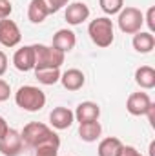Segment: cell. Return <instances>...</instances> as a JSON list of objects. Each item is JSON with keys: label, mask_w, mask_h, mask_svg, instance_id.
<instances>
[{"label": "cell", "mask_w": 155, "mask_h": 156, "mask_svg": "<svg viewBox=\"0 0 155 156\" xmlns=\"http://www.w3.org/2000/svg\"><path fill=\"white\" fill-rule=\"evenodd\" d=\"M20 136H22L24 145H28L31 149L44 145V144L60 147V136L42 122H29L28 125H24V131L20 133Z\"/></svg>", "instance_id": "1"}, {"label": "cell", "mask_w": 155, "mask_h": 156, "mask_svg": "<svg viewBox=\"0 0 155 156\" xmlns=\"http://www.w3.org/2000/svg\"><path fill=\"white\" fill-rule=\"evenodd\" d=\"M15 104L28 113H37L46 105V93L35 85H22L15 93Z\"/></svg>", "instance_id": "2"}, {"label": "cell", "mask_w": 155, "mask_h": 156, "mask_svg": "<svg viewBox=\"0 0 155 156\" xmlns=\"http://www.w3.org/2000/svg\"><path fill=\"white\" fill-rule=\"evenodd\" d=\"M88 35L91 42L97 45V47H110L115 40V33H113V22L108 18V16H100V18H95L89 22L88 26Z\"/></svg>", "instance_id": "3"}, {"label": "cell", "mask_w": 155, "mask_h": 156, "mask_svg": "<svg viewBox=\"0 0 155 156\" xmlns=\"http://www.w3.org/2000/svg\"><path fill=\"white\" fill-rule=\"evenodd\" d=\"M33 51H35V69H42V67L60 69V66L64 64V58H66V55L62 51L55 49L53 45L33 44Z\"/></svg>", "instance_id": "4"}, {"label": "cell", "mask_w": 155, "mask_h": 156, "mask_svg": "<svg viewBox=\"0 0 155 156\" xmlns=\"http://www.w3.org/2000/svg\"><path fill=\"white\" fill-rule=\"evenodd\" d=\"M117 24H119V29L126 35H135L141 31V27L144 26V15L141 9L133 7V5H128V7H122L119 11V18H117Z\"/></svg>", "instance_id": "5"}, {"label": "cell", "mask_w": 155, "mask_h": 156, "mask_svg": "<svg viewBox=\"0 0 155 156\" xmlns=\"http://www.w3.org/2000/svg\"><path fill=\"white\" fill-rule=\"evenodd\" d=\"M24 151V142L18 131L7 129V133L0 138V153L4 156H20Z\"/></svg>", "instance_id": "6"}, {"label": "cell", "mask_w": 155, "mask_h": 156, "mask_svg": "<svg viewBox=\"0 0 155 156\" xmlns=\"http://www.w3.org/2000/svg\"><path fill=\"white\" fill-rule=\"evenodd\" d=\"M20 40H22L20 27L9 18H2L0 20V44L4 47H15L20 44Z\"/></svg>", "instance_id": "7"}, {"label": "cell", "mask_w": 155, "mask_h": 156, "mask_svg": "<svg viewBox=\"0 0 155 156\" xmlns=\"http://www.w3.org/2000/svg\"><path fill=\"white\" fill-rule=\"evenodd\" d=\"M152 105V98L148 93H131L126 100V109L131 116H144L148 107Z\"/></svg>", "instance_id": "8"}, {"label": "cell", "mask_w": 155, "mask_h": 156, "mask_svg": "<svg viewBox=\"0 0 155 156\" xmlns=\"http://www.w3.org/2000/svg\"><path fill=\"white\" fill-rule=\"evenodd\" d=\"M13 66L20 73H29L35 69V51L33 45H24L15 51L13 55Z\"/></svg>", "instance_id": "9"}, {"label": "cell", "mask_w": 155, "mask_h": 156, "mask_svg": "<svg viewBox=\"0 0 155 156\" xmlns=\"http://www.w3.org/2000/svg\"><path fill=\"white\" fill-rule=\"evenodd\" d=\"M64 18H66V22L70 26H80L82 22H86L89 18V7H88V4H84V2L68 4Z\"/></svg>", "instance_id": "10"}, {"label": "cell", "mask_w": 155, "mask_h": 156, "mask_svg": "<svg viewBox=\"0 0 155 156\" xmlns=\"http://www.w3.org/2000/svg\"><path fill=\"white\" fill-rule=\"evenodd\" d=\"M49 122L55 129L62 131V129H68L71 127V123L75 122V115L70 107H64V105H59L55 107L51 113H49Z\"/></svg>", "instance_id": "11"}, {"label": "cell", "mask_w": 155, "mask_h": 156, "mask_svg": "<svg viewBox=\"0 0 155 156\" xmlns=\"http://www.w3.org/2000/svg\"><path fill=\"white\" fill-rule=\"evenodd\" d=\"M73 115H75V120H77L78 123L95 122V120H99V116H100V107H99V104L89 102V100L88 102H80Z\"/></svg>", "instance_id": "12"}, {"label": "cell", "mask_w": 155, "mask_h": 156, "mask_svg": "<svg viewBox=\"0 0 155 156\" xmlns=\"http://www.w3.org/2000/svg\"><path fill=\"white\" fill-rule=\"evenodd\" d=\"M51 45L66 55V53L73 51V47L77 45V37H75V33L71 29H59L53 35V44Z\"/></svg>", "instance_id": "13"}, {"label": "cell", "mask_w": 155, "mask_h": 156, "mask_svg": "<svg viewBox=\"0 0 155 156\" xmlns=\"http://www.w3.org/2000/svg\"><path fill=\"white\" fill-rule=\"evenodd\" d=\"M59 82L68 91H80L84 87V83H86V76H84V73L80 69H68L66 73L60 75Z\"/></svg>", "instance_id": "14"}, {"label": "cell", "mask_w": 155, "mask_h": 156, "mask_svg": "<svg viewBox=\"0 0 155 156\" xmlns=\"http://www.w3.org/2000/svg\"><path fill=\"white\" fill-rule=\"evenodd\" d=\"M131 45L137 53L141 55H148L152 53L155 47V37L150 33V31H139L133 35V40H131Z\"/></svg>", "instance_id": "15"}, {"label": "cell", "mask_w": 155, "mask_h": 156, "mask_svg": "<svg viewBox=\"0 0 155 156\" xmlns=\"http://www.w3.org/2000/svg\"><path fill=\"white\" fill-rule=\"evenodd\" d=\"M102 134V125L99 123V120L95 122H86V123H78V136L82 142H97Z\"/></svg>", "instance_id": "16"}, {"label": "cell", "mask_w": 155, "mask_h": 156, "mask_svg": "<svg viewBox=\"0 0 155 156\" xmlns=\"http://www.w3.org/2000/svg\"><path fill=\"white\" fill-rule=\"evenodd\" d=\"M122 142L115 136H108L104 140H100L99 147H97V154L99 156H119L122 151Z\"/></svg>", "instance_id": "17"}, {"label": "cell", "mask_w": 155, "mask_h": 156, "mask_svg": "<svg viewBox=\"0 0 155 156\" xmlns=\"http://www.w3.org/2000/svg\"><path fill=\"white\" fill-rule=\"evenodd\" d=\"M135 82L141 89H153L155 87V69L150 66H141L135 71Z\"/></svg>", "instance_id": "18"}, {"label": "cell", "mask_w": 155, "mask_h": 156, "mask_svg": "<svg viewBox=\"0 0 155 156\" xmlns=\"http://www.w3.org/2000/svg\"><path fill=\"white\" fill-rule=\"evenodd\" d=\"M47 16H49V13H47V7L44 5L42 0H31L29 2V5H28V18H29V22L42 24Z\"/></svg>", "instance_id": "19"}, {"label": "cell", "mask_w": 155, "mask_h": 156, "mask_svg": "<svg viewBox=\"0 0 155 156\" xmlns=\"http://www.w3.org/2000/svg\"><path fill=\"white\" fill-rule=\"evenodd\" d=\"M60 69H53V67H42V69H35V78L39 80L42 85H55L60 80Z\"/></svg>", "instance_id": "20"}, {"label": "cell", "mask_w": 155, "mask_h": 156, "mask_svg": "<svg viewBox=\"0 0 155 156\" xmlns=\"http://www.w3.org/2000/svg\"><path fill=\"white\" fill-rule=\"evenodd\" d=\"M99 4L106 15H119V11L124 7V0H99Z\"/></svg>", "instance_id": "21"}, {"label": "cell", "mask_w": 155, "mask_h": 156, "mask_svg": "<svg viewBox=\"0 0 155 156\" xmlns=\"http://www.w3.org/2000/svg\"><path fill=\"white\" fill-rule=\"evenodd\" d=\"M35 156H59V147L51 144H44L35 147Z\"/></svg>", "instance_id": "22"}, {"label": "cell", "mask_w": 155, "mask_h": 156, "mask_svg": "<svg viewBox=\"0 0 155 156\" xmlns=\"http://www.w3.org/2000/svg\"><path fill=\"white\" fill-rule=\"evenodd\" d=\"M42 2H44V5L47 7V13H49V15H53V13L60 11L64 5H68V4H70V0H42Z\"/></svg>", "instance_id": "23"}, {"label": "cell", "mask_w": 155, "mask_h": 156, "mask_svg": "<svg viewBox=\"0 0 155 156\" xmlns=\"http://www.w3.org/2000/svg\"><path fill=\"white\" fill-rule=\"evenodd\" d=\"M13 13V4L9 0H0V20L2 18H9Z\"/></svg>", "instance_id": "24"}, {"label": "cell", "mask_w": 155, "mask_h": 156, "mask_svg": "<svg viewBox=\"0 0 155 156\" xmlns=\"http://www.w3.org/2000/svg\"><path fill=\"white\" fill-rule=\"evenodd\" d=\"M144 24L148 26L150 33L153 35V31H155V7H153V5L148 9V13H146V16H144Z\"/></svg>", "instance_id": "25"}, {"label": "cell", "mask_w": 155, "mask_h": 156, "mask_svg": "<svg viewBox=\"0 0 155 156\" xmlns=\"http://www.w3.org/2000/svg\"><path fill=\"white\" fill-rule=\"evenodd\" d=\"M9 96H11V85H9L6 80L0 78V102L9 100Z\"/></svg>", "instance_id": "26"}, {"label": "cell", "mask_w": 155, "mask_h": 156, "mask_svg": "<svg viewBox=\"0 0 155 156\" xmlns=\"http://www.w3.org/2000/svg\"><path fill=\"white\" fill-rule=\"evenodd\" d=\"M119 156H142V154L135 147H131V145H122V151H120Z\"/></svg>", "instance_id": "27"}, {"label": "cell", "mask_w": 155, "mask_h": 156, "mask_svg": "<svg viewBox=\"0 0 155 156\" xmlns=\"http://www.w3.org/2000/svg\"><path fill=\"white\" fill-rule=\"evenodd\" d=\"M144 116H148V120H150V125L155 129V104L152 102V105L148 107V111H146V115Z\"/></svg>", "instance_id": "28"}, {"label": "cell", "mask_w": 155, "mask_h": 156, "mask_svg": "<svg viewBox=\"0 0 155 156\" xmlns=\"http://www.w3.org/2000/svg\"><path fill=\"white\" fill-rule=\"evenodd\" d=\"M7 71V56L4 51H0V76Z\"/></svg>", "instance_id": "29"}, {"label": "cell", "mask_w": 155, "mask_h": 156, "mask_svg": "<svg viewBox=\"0 0 155 156\" xmlns=\"http://www.w3.org/2000/svg\"><path fill=\"white\" fill-rule=\"evenodd\" d=\"M7 129H9V125H7V122H6V118L0 116V138L7 133Z\"/></svg>", "instance_id": "30"}, {"label": "cell", "mask_w": 155, "mask_h": 156, "mask_svg": "<svg viewBox=\"0 0 155 156\" xmlns=\"http://www.w3.org/2000/svg\"><path fill=\"white\" fill-rule=\"evenodd\" d=\"M150 156H155V142L150 144Z\"/></svg>", "instance_id": "31"}]
</instances>
